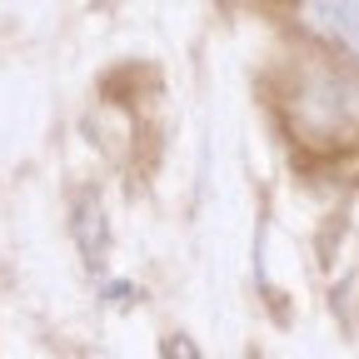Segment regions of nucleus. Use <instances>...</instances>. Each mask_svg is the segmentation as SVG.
<instances>
[{"instance_id":"obj_4","label":"nucleus","mask_w":359,"mask_h":359,"mask_svg":"<svg viewBox=\"0 0 359 359\" xmlns=\"http://www.w3.org/2000/svg\"><path fill=\"white\" fill-rule=\"evenodd\" d=\"M165 359H200V354H195V344L185 334H175V339H165Z\"/></svg>"},{"instance_id":"obj_3","label":"nucleus","mask_w":359,"mask_h":359,"mask_svg":"<svg viewBox=\"0 0 359 359\" xmlns=\"http://www.w3.org/2000/svg\"><path fill=\"white\" fill-rule=\"evenodd\" d=\"M105 245H110V230H105V215L95 200L80 205V250H85V264L100 269L105 264Z\"/></svg>"},{"instance_id":"obj_1","label":"nucleus","mask_w":359,"mask_h":359,"mask_svg":"<svg viewBox=\"0 0 359 359\" xmlns=\"http://www.w3.org/2000/svg\"><path fill=\"white\" fill-rule=\"evenodd\" d=\"M299 115L334 130L339 120H359V85L354 80H339V75H325L314 80L304 95H299Z\"/></svg>"},{"instance_id":"obj_2","label":"nucleus","mask_w":359,"mask_h":359,"mask_svg":"<svg viewBox=\"0 0 359 359\" xmlns=\"http://www.w3.org/2000/svg\"><path fill=\"white\" fill-rule=\"evenodd\" d=\"M304 15H309V25H314V30L339 35L349 50L359 55V0H309Z\"/></svg>"}]
</instances>
